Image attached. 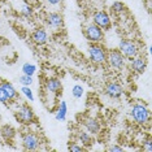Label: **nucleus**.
Listing matches in <instances>:
<instances>
[{
	"label": "nucleus",
	"instance_id": "obj_1",
	"mask_svg": "<svg viewBox=\"0 0 152 152\" xmlns=\"http://www.w3.org/2000/svg\"><path fill=\"white\" fill-rule=\"evenodd\" d=\"M130 115L133 117V120L135 121L137 124H139V125H147L151 120L150 109L144 104H140V103H137V104L133 105Z\"/></svg>",
	"mask_w": 152,
	"mask_h": 152
},
{
	"label": "nucleus",
	"instance_id": "obj_2",
	"mask_svg": "<svg viewBox=\"0 0 152 152\" xmlns=\"http://www.w3.org/2000/svg\"><path fill=\"white\" fill-rule=\"evenodd\" d=\"M107 53L108 51L100 43H91L88 47V56L91 58L92 63L95 64H105L107 63Z\"/></svg>",
	"mask_w": 152,
	"mask_h": 152
},
{
	"label": "nucleus",
	"instance_id": "obj_3",
	"mask_svg": "<svg viewBox=\"0 0 152 152\" xmlns=\"http://www.w3.org/2000/svg\"><path fill=\"white\" fill-rule=\"evenodd\" d=\"M16 117L23 125H30L35 121V113L29 104H21L16 110Z\"/></svg>",
	"mask_w": 152,
	"mask_h": 152
},
{
	"label": "nucleus",
	"instance_id": "obj_4",
	"mask_svg": "<svg viewBox=\"0 0 152 152\" xmlns=\"http://www.w3.org/2000/svg\"><path fill=\"white\" fill-rule=\"evenodd\" d=\"M83 35L91 43H100L104 39V31H103V29H100L95 23H88L87 26H85Z\"/></svg>",
	"mask_w": 152,
	"mask_h": 152
},
{
	"label": "nucleus",
	"instance_id": "obj_5",
	"mask_svg": "<svg viewBox=\"0 0 152 152\" xmlns=\"http://www.w3.org/2000/svg\"><path fill=\"white\" fill-rule=\"evenodd\" d=\"M22 146L26 151H37L40 146V139L33 131H23L21 135Z\"/></svg>",
	"mask_w": 152,
	"mask_h": 152
},
{
	"label": "nucleus",
	"instance_id": "obj_6",
	"mask_svg": "<svg viewBox=\"0 0 152 152\" xmlns=\"http://www.w3.org/2000/svg\"><path fill=\"white\" fill-rule=\"evenodd\" d=\"M107 63L110 68L121 70L125 66V56L120 52V50H110L107 53Z\"/></svg>",
	"mask_w": 152,
	"mask_h": 152
},
{
	"label": "nucleus",
	"instance_id": "obj_7",
	"mask_svg": "<svg viewBox=\"0 0 152 152\" xmlns=\"http://www.w3.org/2000/svg\"><path fill=\"white\" fill-rule=\"evenodd\" d=\"M118 50L120 52L124 55L125 57H129V58H133L135 57L138 53H139V48H138L137 43L133 42V40H127V39H122L120 42V46H118Z\"/></svg>",
	"mask_w": 152,
	"mask_h": 152
},
{
	"label": "nucleus",
	"instance_id": "obj_8",
	"mask_svg": "<svg viewBox=\"0 0 152 152\" xmlns=\"http://www.w3.org/2000/svg\"><path fill=\"white\" fill-rule=\"evenodd\" d=\"M92 20H94V23L96 26H99L100 29L103 30H109L110 26H112V21H110V17L107 12L104 11H96L92 16Z\"/></svg>",
	"mask_w": 152,
	"mask_h": 152
},
{
	"label": "nucleus",
	"instance_id": "obj_9",
	"mask_svg": "<svg viewBox=\"0 0 152 152\" xmlns=\"http://www.w3.org/2000/svg\"><path fill=\"white\" fill-rule=\"evenodd\" d=\"M46 22H47V25L51 26L52 29L58 30V29H61L63 25H64V18H63V16H61L60 13L51 12V13H48V15L46 16Z\"/></svg>",
	"mask_w": 152,
	"mask_h": 152
},
{
	"label": "nucleus",
	"instance_id": "obj_10",
	"mask_svg": "<svg viewBox=\"0 0 152 152\" xmlns=\"http://www.w3.org/2000/svg\"><path fill=\"white\" fill-rule=\"evenodd\" d=\"M44 88L48 94H52V95H56L61 91L63 88V85H61V81L57 78H48L44 83Z\"/></svg>",
	"mask_w": 152,
	"mask_h": 152
},
{
	"label": "nucleus",
	"instance_id": "obj_11",
	"mask_svg": "<svg viewBox=\"0 0 152 152\" xmlns=\"http://www.w3.org/2000/svg\"><path fill=\"white\" fill-rule=\"evenodd\" d=\"M131 69H133L135 73L138 74H143L144 72H146V68H147V60L144 57H142V56H137L135 57H133L131 58Z\"/></svg>",
	"mask_w": 152,
	"mask_h": 152
},
{
	"label": "nucleus",
	"instance_id": "obj_12",
	"mask_svg": "<svg viewBox=\"0 0 152 152\" xmlns=\"http://www.w3.org/2000/svg\"><path fill=\"white\" fill-rule=\"evenodd\" d=\"M105 94L112 99H118L122 95V87L116 82H108L105 85Z\"/></svg>",
	"mask_w": 152,
	"mask_h": 152
},
{
	"label": "nucleus",
	"instance_id": "obj_13",
	"mask_svg": "<svg viewBox=\"0 0 152 152\" xmlns=\"http://www.w3.org/2000/svg\"><path fill=\"white\" fill-rule=\"evenodd\" d=\"M31 39H33V42L35 44H38V46H42V44L47 43L48 34H47V31L44 29H42V27H38V29H35L31 33Z\"/></svg>",
	"mask_w": 152,
	"mask_h": 152
},
{
	"label": "nucleus",
	"instance_id": "obj_14",
	"mask_svg": "<svg viewBox=\"0 0 152 152\" xmlns=\"http://www.w3.org/2000/svg\"><path fill=\"white\" fill-rule=\"evenodd\" d=\"M0 85H1V87L4 88V91L7 92V95H8V98L11 102L18 99V91L15 88V86H13L11 82L5 81V79H0Z\"/></svg>",
	"mask_w": 152,
	"mask_h": 152
},
{
	"label": "nucleus",
	"instance_id": "obj_15",
	"mask_svg": "<svg viewBox=\"0 0 152 152\" xmlns=\"http://www.w3.org/2000/svg\"><path fill=\"white\" fill-rule=\"evenodd\" d=\"M83 125L86 127V131H88V133L92 134V135H95V134H98L100 131V124L95 118H91V117L85 118Z\"/></svg>",
	"mask_w": 152,
	"mask_h": 152
},
{
	"label": "nucleus",
	"instance_id": "obj_16",
	"mask_svg": "<svg viewBox=\"0 0 152 152\" xmlns=\"http://www.w3.org/2000/svg\"><path fill=\"white\" fill-rule=\"evenodd\" d=\"M78 139H79V143H81L85 148L91 147L92 144H94V138H92V134H90L88 131H85V130L78 131Z\"/></svg>",
	"mask_w": 152,
	"mask_h": 152
},
{
	"label": "nucleus",
	"instance_id": "obj_17",
	"mask_svg": "<svg viewBox=\"0 0 152 152\" xmlns=\"http://www.w3.org/2000/svg\"><path fill=\"white\" fill-rule=\"evenodd\" d=\"M66 113H68L66 102H65V100H61L60 104H58V108L56 110V115H55V117H56L57 121H65V118H66Z\"/></svg>",
	"mask_w": 152,
	"mask_h": 152
},
{
	"label": "nucleus",
	"instance_id": "obj_18",
	"mask_svg": "<svg viewBox=\"0 0 152 152\" xmlns=\"http://www.w3.org/2000/svg\"><path fill=\"white\" fill-rule=\"evenodd\" d=\"M1 134H3V137H4L5 139L11 140V139H13V138L16 137V130L13 129L11 125H5V126L1 127Z\"/></svg>",
	"mask_w": 152,
	"mask_h": 152
},
{
	"label": "nucleus",
	"instance_id": "obj_19",
	"mask_svg": "<svg viewBox=\"0 0 152 152\" xmlns=\"http://www.w3.org/2000/svg\"><path fill=\"white\" fill-rule=\"evenodd\" d=\"M37 70V66L34 64H30V63H26L22 65V73L26 74V75H34V73H35Z\"/></svg>",
	"mask_w": 152,
	"mask_h": 152
},
{
	"label": "nucleus",
	"instance_id": "obj_20",
	"mask_svg": "<svg viewBox=\"0 0 152 152\" xmlns=\"http://www.w3.org/2000/svg\"><path fill=\"white\" fill-rule=\"evenodd\" d=\"M72 95L74 96L75 99H81L83 96V87L81 85H74L73 88H72Z\"/></svg>",
	"mask_w": 152,
	"mask_h": 152
},
{
	"label": "nucleus",
	"instance_id": "obj_21",
	"mask_svg": "<svg viewBox=\"0 0 152 152\" xmlns=\"http://www.w3.org/2000/svg\"><path fill=\"white\" fill-rule=\"evenodd\" d=\"M112 11L115 13H117V15H121V13L125 11V5H124L121 1H115L112 4Z\"/></svg>",
	"mask_w": 152,
	"mask_h": 152
},
{
	"label": "nucleus",
	"instance_id": "obj_22",
	"mask_svg": "<svg viewBox=\"0 0 152 152\" xmlns=\"http://www.w3.org/2000/svg\"><path fill=\"white\" fill-rule=\"evenodd\" d=\"M20 83L22 86H30L33 83V77L31 75H26V74H22L20 77Z\"/></svg>",
	"mask_w": 152,
	"mask_h": 152
},
{
	"label": "nucleus",
	"instance_id": "obj_23",
	"mask_svg": "<svg viewBox=\"0 0 152 152\" xmlns=\"http://www.w3.org/2000/svg\"><path fill=\"white\" fill-rule=\"evenodd\" d=\"M21 91H22V94L30 100V102L34 100V95H33V91H31V88H30V86H22Z\"/></svg>",
	"mask_w": 152,
	"mask_h": 152
},
{
	"label": "nucleus",
	"instance_id": "obj_24",
	"mask_svg": "<svg viewBox=\"0 0 152 152\" xmlns=\"http://www.w3.org/2000/svg\"><path fill=\"white\" fill-rule=\"evenodd\" d=\"M21 15L23 17H31L33 16V8H31V5L23 4L22 8H21Z\"/></svg>",
	"mask_w": 152,
	"mask_h": 152
},
{
	"label": "nucleus",
	"instance_id": "obj_25",
	"mask_svg": "<svg viewBox=\"0 0 152 152\" xmlns=\"http://www.w3.org/2000/svg\"><path fill=\"white\" fill-rule=\"evenodd\" d=\"M68 150L69 151H72V152H82V151H86V148L82 146H79V144H77V143H70L68 146Z\"/></svg>",
	"mask_w": 152,
	"mask_h": 152
},
{
	"label": "nucleus",
	"instance_id": "obj_26",
	"mask_svg": "<svg viewBox=\"0 0 152 152\" xmlns=\"http://www.w3.org/2000/svg\"><path fill=\"white\" fill-rule=\"evenodd\" d=\"M0 102H1L3 104H7V103L11 102L8 98V95H7V92L4 91V88L1 87V85H0Z\"/></svg>",
	"mask_w": 152,
	"mask_h": 152
},
{
	"label": "nucleus",
	"instance_id": "obj_27",
	"mask_svg": "<svg viewBox=\"0 0 152 152\" xmlns=\"http://www.w3.org/2000/svg\"><path fill=\"white\" fill-rule=\"evenodd\" d=\"M143 150L147 152H152V139L151 137H148L147 139L143 140Z\"/></svg>",
	"mask_w": 152,
	"mask_h": 152
},
{
	"label": "nucleus",
	"instance_id": "obj_28",
	"mask_svg": "<svg viewBox=\"0 0 152 152\" xmlns=\"http://www.w3.org/2000/svg\"><path fill=\"white\" fill-rule=\"evenodd\" d=\"M109 151L110 152H121V151H124V148L120 146H112V147H109Z\"/></svg>",
	"mask_w": 152,
	"mask_h": 152
},
{
	"label": "nucleus",
	"instance_id": "obj_29",
	"mask_svg": "<svg viewBox=\"0 0 152 152\" xmlns=\"http://www.w3.org/2000/svg\"><path fill=\"white\" fill-rule=\"evenodd\" d=\"M46 1H47L50 5H58L61 1H63V0H46Z\"/></svg>",
	"mask_w": 152,
	"mask_h": 152
}]
</instances>
